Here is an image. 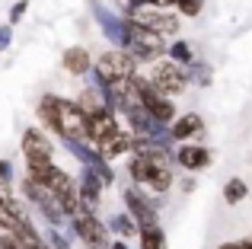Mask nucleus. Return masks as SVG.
<instances>
[{"label":"nucleus","instance_id":"nucleus-1","mask_svg":"<svg viewBox=\"0 0 252 249\" xmlns=\"http://www.w3.org/2000/svg\"><path fill=\"white\" fill-rule=\"evenodd\" d=\"M137 74V58L128 48H112L105 55L96 58V67H93V80L99 87H109V83H122L131 80Z\"/></svg>","mask_w":252,"mask_h":249},{"label":"nucleus","instance_id":"nucleus-2","mask_svg":"<svg viewBox=\"0 0 252 249\" xmlns=\"http://www.w3.org/2000/svg\"><path fill=\"white\" fill-rule=\"evenodd\" d=\"M23 195H26V201H29V205H35L38 211L45 214V220H48L51 227H64V220H70L64 201L58 198V195L51 192L45 182H35V179H29V176H26V179H23Z\"/></svg>","mask_w":252,"mask_h":249},{"label":"nucleus","instance_id":"nucleus-3","mask_svg":"<svg viewBox=\"0 0 252 249\" xmlns=\"http://www.w3.org/2000/svg\"><path fill=\"white\" fill-rule=\"evenodd\" d=\"M125 48H128L137 61H157V58H163L169 51V45H166V35H160V32L128 19V45H125Z\"/></svg>","mask_w":252,"mask_h":249},{"label":"nucleus","instance_id":"nucleus-4","mask_svg":"<svg viewBox=\"0 0 252 249\" xmlns=\"http://www.w3.org/2000/svg\"><path fill=\"white\" fill-rule=\"evenodd\" d=\"M58 137L61 141H90V112L74 99L58 96Z\"/></svg>","mask_w":252,"mask_h":249},{"label":"nucleus","instance_id":"nucleus-5","mask_svg":"<svg viewBox=\"0 0 252 249\" xmlns=\"http://www.w3.org/2000/svg\"><path fill=\"white\" fill-rule=\"evenodd\" d=\"M128 19H134V23L147 26V29L160 32V35H179V16H172L166 13V6H150V3H134V0H128Z\"/></svg>","mask_w":252,"mask_h":249},{"label":"nucleus","instance_id":"nucleus-6","mask_svg":"<svg viewBox=\"0 0 252 249\" xmlns=\"http://www.w3.org/2000/svg\"><path fill=\"white\" fill-rule=\"evenodd\" d=\"M134 80H137V90H141V102H144V109H147V112L154 115L157 122L172 124V122L179 119V115H176V102H172V96H166L163 90H157V83L150 80V77L134 74Z\"/></svg>","mask_w":252,"mask_h":249},{"label":"nucleus","instance_id":"nucleus-7","mask_svg":"<svg viewBox=\"0 0 252 249\" xmlns=\"http://www.w3.org/2000/svg\"><path fill=\"white\" fill-rule=\"evenodd\" d=\"M147 77L157 83V90H163L166 96H179L189 87V70H185L182 64H176L172 58H157V61H150Z\"/></svg>","mask_w":252,"mask_h":249},{"label":"nucleus","instance_id":"nucleus-8","mask_svg":"<svg viewBox=\"0 0 252 249\" xmlns=\"http://www.w3.org/2000/svg\"><path fill=\"white\" fill-rule=\"evenodd\" d=\"M109 230L112 227H105V220H99L96 211H83L80 218H74V233L86 249H112Z\"/></svg>","mask_w":252,"mask_h":249},{"label":"nucleus","instance_id":"nucleus-9","mask_svg":"<svg viewBox=\"0 0 252 249\" xmlns=\"http://www.w3.org/2000/svg\"><path fill=\"white\" fill-rule=\"evenodd\" d=\"M122 198H125V208H128V214H131V218H134L141 227H154V224H160V214H157L154 198H150V195H144L141 188L128 186V188L122 192Z\"/></svg>","mask_w":252,"mask_h":249},{"label":"nucleus","instance_id":"nucleus-10","mask_svg":"<svg viewBox=\"0 0 252 249\" xmlns=\"http://www.w3.org/2000/svg\"><path fill=\"white\" fill-rule=\"evenodd\" d=\"M93 16H96L99 29L105 32L109 42H115L118 48L128 45V19H125V16H115V13H112L109 6H102L99 0H93Z\"/></svg>","mask_w":252,"mask_h":249},{"label":"nucleus","instance_id":"nucleus-11","mask_svg":"<svg viewBox=\"0 0 252 249\" xmlns=\"http://www.w3.org/2000/svg\"><path fill=\"white\" fill-rule=\"evenodd\" d=\"M134 141H137V134L134 131H122L118 128L115 134H109L105 141H99L96 147H99V154H102V160H115V156H125V154H134Z\"/></svg>","mask_w":252,"mask_h":249},{"label":"nucleus","instance_id":"nucleus-12","mask_svg":"<svg viewBox=\"0 0 252 249\" xmlns=\"http://www.w3.org/2000/svg\"><path fill=\"white\" fill-rule=\"evenodd\" d=\"M19 147H23V156H26V160H32V156L51 160V156H55V147H51V141H48V137H45L38 128H26L23 137H19Z\"/></svg>","mask_w":252,"mask_h":249},{"label":"nucleus","instance_id":"nucleus-13","mask_svg":"<svg viewBox=\"0 0 252 249\" xmlns=\"http://www.w3.org/2000/svg\"><path fill=\"white\" fill-rule=\"evenodd\" d=\"M176 163L182 169H189V173H201L211 163V150L204 147V144H185L182 141V147L176 150Z\"/></svg>","mask_w":252,"mask_h":249},{"label":"nucleus","instance_id":"nucleus-14","mask_svg":"<svg viewBox=\"0 0 252 249\" xmlns=\"http://www.w3.org/2000/svg\"><path fill=\"white\" fill-rule=\"evenodd\" d=\"M77 186H80V198L86 201V208H90V211H96V208H99V195L105 192V182L96 176V169H93V166H83L80 182H77Z\"/></svg>","mask_w":252,"mask_h":249},{"label":"nucleus","instance_id":"nucleus-15","mask_svg":"<svg viewBox=\"0 0 252 249\" xmlns=\"http://www.w3.org/2000/svg\"><path fill=\"white\" fill-rule=\"evenodd\" d=\"M61 67L67 70V74H74V77H86V74H93L96 61L90 58V51H86V48H80V45H74V48H67V51H64V58H61Z\"/></svg>","mask_w":252,"mask_h":249},{"label":"nucleus","instance_id":"nucleus-16","mask_svg":"<svg viewBox=\"0 0 252 249\" xmlns=\"http://www.w3.org/2000/svg\"><path fill=\"white\" fill-rule=\"evenodd\" d=\"M115 131H118V115H115V109H102V112L90 115V141H93V144L105 141V137L115 134Z\"/></svg>","mask_w":252,"mask_h":249},{"label":"nucleus","instance_id":"nucleus-17","mask_svg":"<svg viewBox=\"0 0 252 249\" xmlns=\"http://www.w3.org/2000/svg\"><path fill=\"white\" fill-rule=\"evenodd\" d=\"M169 128H172V137H176V141H189V137H198L204 131V119L198 112H189V115H182V119H176Z\"/></svg>","mask_w":252,"mask_h":249},{"label":"nucleus","instance_id":"nucleus-18","mask_svg":"<svg viewBox=\"0 0 252 249\" xmlns=\"http://www.w3.org/2000/svg\"><path fill=\"white\" fill-rule=\"evenodd\" d=\"M35 115H38V122H42L45 128H48V131H55V134H58V124H61V119H58V96L45 93L42 99H38V109H35Z\"/></svg>","mask_w":252,"mask_h":249},{"label":"nucleus","instance_id":"nucleus-19","mask_svg":"<svg viewBox=\"0 0 252 249\" xmlns=\"http://www.w3.org/2000/svg\"><path fill=\"white\" fill-rule=\"evenodd\" d=\"M128 176H131V182H134V186H147L150 176H154V163H150L147 156H141V154H131Z\"/></svg>","mask_w":252,"mask_h":249},{"label":"nucleus","instance_id":"nucleus-20","mask_svg":"<svg viewBox=\"0 0 252 249\" xmlns=\"http://www.w3.org/2000/svg\"><path fill=\"white\" fill-rule=\"evenodd\" d=\"M137 243H141V249H166V233H163L160 224L154 227H141V233H137Z\"/></svg>","mask_w":252,"mask_h":249},{"label":"nucleus","instance_id":"nucleus-21","mask_svg":"<svg viewBox=\"0 0 252 249\" xmlns=\"http://www.w3.org/2000/svg\"><path fill=\"white\" fill-rule=\"evenodd\" d=\"M55 173V160H42V156H32L26 160V176L35 182H48V176Z\"/></svg>","mask_w":252,"mask_h":249},{"label":"nucleus","instance_id":"nucleus-22","mask_svg":"<svg viewBox=\"0 0 252 249\" xmlns=\"http://www.w3.org/2000/svg\"><path fill=\"white\" fill-rule=\"evenodd\" d=\"M109 227L118 233V237H125V240H131V237H137V233H141V224H137L131 214H115V218L109 220Z\"/></svg>","mask_w":252,"mask_h":249},{"label":"nucleus","instance_id":"nucleus-23","mask_svg":"<svg viewBox=\"0 0 252 249\" xmlns=\"http://www.w3.org/2000/svg\"><path fill=\"white\" fill-rule=\"evenodd\" d=\"M246 195H249L246 179H240V176L227 179V186H223V201L227 205H240V201H246Z\"/></svg>","mask_w":252,"mask_h":249},{"label":"nucleus","instance_id":"nucleus-24","mask_svg":"<svg viewBox=\"0 0 252 249\" xmlns=\"http://www.w3.org/2000/svg\"><path fill=\"white\" fill-rule=\"evenodd\" d=\"M172 166H163V169H154V176H150V182H147V188L154 195H166L169 188H172Z\"/></svg>","mask_w":252,"mask_h":249},{"label":"nucleus","instance_id":"nucleus-25","mask_svg":"<svg viewBox=\"0 0 252 249\" xmlns=\"http://www.w3.org/2000/svg\"><path fill=\"white\" fill-rule=\"evenodd\" d=\"M0 208H10V211L26 218V205L13 195V179H0Z\"/></svg>","mask_w":252,"mask_h":249},{"label":"nucleus","instance_id":"nucleus-26","mask_svg":"<svg viewBox=\"0 0 252 249\" xmlns=\"http://www.w3.org/2000/svg\"><path fill=\"white\" fill-rule=\"evenodd\" d=\"M166 55H169V58H172V61H176V64H182V67H189V64L195 61V55H191L189 42H172Z\"/></svg>","mask_w":252,"mask_h":249},{"label":"nucleus","instance_id":"nucleus-27","mask_svg":"<svg viewBox=\"0 0 252 249\" xmlns=\"http://www.w3.org/2000/svg\"><path fill=\"white\" fill-rule=\"evenodd\" d=\"M176 10H179V16H185V19H195V16H201V10H204V0H176Z\"/></svg>","mask_w":252,"mask_h":249},{"label":"nucleus","instance_id":"nucleus-28","mask_svg":"<svg viewBox=\"0 0 252 249\" xmlns=\"http://www.w3.org/2000/svg\"><path fill=\"white\" fill-rule=\"evenodd\" d=\"M26 10H29V0H16V3L10 6V26H16L19 19L26 16Z\"/></svg>","mask_w":252,"mask_h":249},{"label":"nucleus","instance_id":"nucleus-29","mask_svg":"<svg viewBox=\"0 0 252 249\" xmlns=\"http://www.w3.org/2000/svg\"><path fill=\"white\" fill-rule=\"evenodd\" d=\"M45 240H48V243L55 246V249H70V243L61 237V233H58V227H51V230H48V237H45Z\"/></svg>","mask_w":252,"mask_h":249},{"label":"nucleus","instance_id":"nucleus-30","mask_svg":"<svg viewBox=\"0 0 252 249\" xmlns=\"http://www.w3.org/2000/svg\"><path fill=\"white\" fill-rule=\"evenodd\" d=\"M10 42H13V26L6 23V26H0V51L10 48Z\"/></svg>","mask_w":252,"mask_h":249},{"label":"nucleus","instance_id":"nucleus-31","mask_svg":"<svg viewBox=\"0 0 252 249\" xmlns=\"http://www.w3.org/2000/svg\"><path fill=\"white\" fill-rule=\"evenodd\" d=\"M0 179H13V166H10V160H0Z\"/></svg>","mask_w":252,"mask_h":249},{"label":"nucleus","instance_id":"nucleus-32","mask_svg":"<svg viewBox=\"0 0 252 249\" xmlns=\"http://www.w3.org/2000/svg\"><path fill=\"white\" fill-rule=\"evenodd\" d=\"M217 249H252V240H243V243H223Z\"/></svg>","mask_w":252,"mask_h":249},{"label":"nucleus","instance_id":"nucleus-33","mask_svg":"<svg viewBox=\"0 0 252 249\" xmlns=\"http://www.w3.org/2000/svg\"><path fill=\"white\" fill-rule=\"evenodd\" d=\"M112 249H131V246H128V240L122 237V240H115V243H112Z\"/></svg>","mask_w":252,"mask_h":249},{"label":"nucleus","instance_id":"nucleus-34","mask_svg":"<svg viewBox=\"0 0 252 249\" xmlns=\"http://www.w3.org/2000/svg\"><path fill=\"white\" fill-rule=\"evenodd\" d=\"M38 249H55V246H51V243H48V240H45V243H42V246H38Z\"/></svg>","mask_w":252,"mask_h":249}]
</instances>
